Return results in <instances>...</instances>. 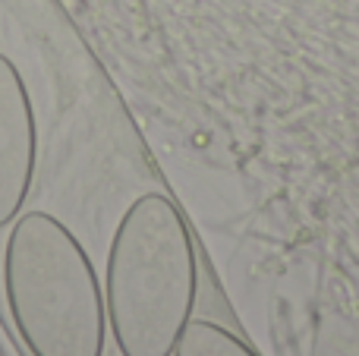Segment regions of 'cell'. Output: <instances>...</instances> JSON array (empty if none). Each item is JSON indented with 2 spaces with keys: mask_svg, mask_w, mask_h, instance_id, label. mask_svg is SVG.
Returning <instances> with one entry per match:
<instances>
[{
  "mask_svg": "<svg viewBox=\"0 0 359 356\" xmlns=\"http://www.w3.org/2000/svg\"><path fill=\"white\" fill-rule=\"evenodd\" d=\"M196 290V246L183 214L168 196L142 193L120 218L104 268L107 331L120 356H174Z\"/></svg>",
  "mask_w": 359,
  "mask_h": 356,
  "instance_id": "1",
  "label": "cell"
},
{
  "mask_svg": "<svg viewBox=\"0 0 359 356\" xmlns=\"http://www.w3.org/2000/svg\"><path fill=\"white\" fill-rule=\"evenodd\" d=\"M4 296L32 356H104V290L60 218L22 212L4 246Z\"/></svg>",
  "mask_w": 359,
  "mask_h": 356,
  "instance_id": "2",
  "label": "cell"
},
{
  "mask_svg": "<svg viewBox=\"0 0 359 356\" xmlns=\"http://www.w3.org/2000/svg\"><path fill=\"white\" fill-rule=\"evenodd\" d=\"M38 126L32 95L19 67L0 54V227L22 214L35 180Z\"/></svg>",
  "mask_w": 359,
  "mask_h": 356,
  "instance_id": "3",
  "label": "cell"
},
{
  "mask_svg": "<svg viewBox=\"0 0 359 356\" xmlns=\"http://www.w3.org/2000/svg\"><path fill=\"white\" fill-rule=\"evenodd\" d=\"M174 356H259L246 341L230 334L217 322L189 319V325L180 334Z\"/></svg>",
  "mask_w": 359,
  "mask_h": 356,
  "instance_id": "4",
  "label": "cell"
}]
</instances>
